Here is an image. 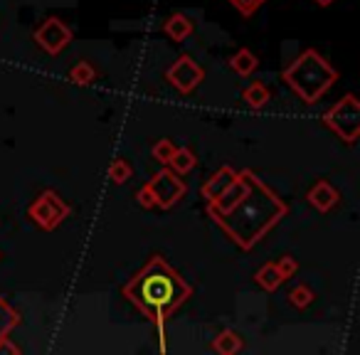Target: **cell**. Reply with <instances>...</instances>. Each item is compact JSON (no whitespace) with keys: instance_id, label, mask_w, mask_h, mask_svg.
Here are the masks:
<instances>
[{"instance_id":"cell-1","label":"cell","mask_w":360,"mask_h":355,"mask_svg":"<svg viewBox=\"0 0 360 355\" xmlns=\"http://www.w3.org/2000/svg\"><path fill=\"white\" fill-rule=\"evenodd\" d=\"M205 212L232 245L252 252L289 215V205L255 170H242L220 198L205 202Z\"/></svg>"},{"instance_id":"cell-2","label":"cell","mask_w":360,"mask_h":355,"mask_svg":"<svg viewBox=\"0 0 360 355\" xmlns=\"http://www.w3.org/2000/svg\"><path fill=\"white\" fill-rule=\"evenodd\" d=\"M121 291H124V299H129L158 328V335L163 343H165V321L193 296V286L158 254L150 257L126 281V286Z\"/></svg>"},{"instance_id":"cell-3","label":"cell","mask_w":360,"mask_h":355,"mask_svg":"<svg viewBox=\"0 0 360 355\" xmlns=\"http://www.w3.org/2000/svg\"><path fill=\"white\" fill-rule=\"evenodd\" d=\"M281 79L304 104H316L338 82V72L319 50L309 47L284 67Z\"/></svg>"},{"instance_id":"cell-4","label":"cell","mask_w":360,"mask_h":355,"mask_svg":"<svg viewBox=\"0 0 360 355\" xmlns=\"http://www.w3.org/2000/svg\"><path fill=\"white\" fill-rule=\"evenodd\" d=\"M326 129H330L338 136L343 143L353 146L360 136V101L355 99L353 91L343 96L340 101H335L328 111L323 114Z\"/></svg>"},{"instance_id":"cell-5","label":"cell","mask_w":360,"mask_h":355,"mask_svg":"<svg viewBox=\"0 0 360 355\" xmlns=\"http://www.w3.org/2000/svg\"><path fill=\"white\" fill-rule=\"evenodd\" d=\"M27 215H30V220L35 222L40 230L52 232L72 215V207L57 195V191H45L30 202Z\"/></svg>"},{"instance_id":"cell-6","label":"cell","mask_w":360,"mask_h":355,"mask_svg":"<svg viewBox=\"0 0 360 355\" xmlns=\"http://www.w3.org/2000/svg\"><path fill=\"white\" fill-rule=\"evenodd\" d=\"M146 186L150 188L155 207H160V210H170V207H175L183 198L188 195L186 181H180V175L173 173L168 165H163Z\"/></svg>"},{"instance_id":"cell-7","label":"cell","mask_w":360,"mask_h":355,"mask_svg":"<svg viewBox=\"0 0 360 355\" xmlns=\"http://www.w3.org/2000/svg\"><path fill=\"white\" fill-rule=\"evenodd\" d=\"M32 40L37 42V47H40L42 52H47L50 57H57L72 45L75 32H72V27L67 25L65 20H60V18L52 15V18H47V20L42 22L35 32H32Z\"/></svg>"},{"instance_id":"cell-8","label":"cell","mask_w":360,"mask_h":355,"mask_svg":"<svg viewBox=\"0 0 360 355\" xmlns=\"http://www.w3.org/2000/svg\"><path fill=\"white\" fill-rule=\"evenodd\" d=\"M165 82L180 94H193L205 82V70L191 55H180L165 72Z\"/></svg>"},{"instance_id":"cell-9","label":"cell","mask_w":360,"mask_h":355,"mask_svg":"<svg viewBox=\"0 0 360 355\" xmlns=\"http://www.w3.org/2000/svg\"><path fill=\"white\" fill-rule=\"evenodd\" d=\"M306 202H309L316 212L326 215V212H330L335 205H338L340 195L328 181H316L314 186L309 188V193H306Z\"/></svg>"},{"instance_id":"cell-10","label":"cell","mask_w":360,"mask_h":355,"mask_svg":"<svg viewBox=\"0 0 360 355\" xmlns=\"http://www.w3.org/2000/svg\"><path fill=\"white\" fill-rule=\"evenodd\" d=\"M235 178H237V170L232 168V165H222V168H217L215 173L207 178L205 183H202V188H200V198L205 202H210V200H215V198H220L222 193L227 191V188L235 183Z\"/></svg>"},{"instance_id":"cell-11","label":"cell","mask_w":360,"mask_h":355,"mask_svg":"<svg viewBox=\"0 0 360 355\" xmlns=\"http://www.w3.org/2000/svg\"><path fill=\"white\" fill-rule=\"evenodd\" d=\"M195 30V22L186 15V13H173L168 15V20L163 22V32L170 37L173 42H186L188 37Z\"/></svg>"},{"instance_id":"cell-12","label":"cell","mask_w":360,"mask_h":355,"mask_svg":"<svg viewBox=\"0 0 360 355\" xmlns=\"http://www.w3.org/2000/svg\"><path fill=\"white\" fill-rule=\"evenodd\" d=\"M230 70L235 72L237 77H242V79H247V77H252L257 70H259V60H257V55L252 50H247V47H242V50H237L235 55L230 57Z\"/></svg>"},{"instance_id":"cell-13","label":"cell","mask_w":360,"mask_h":355,"mask_svg":"<svg viewBox=\"0 0 360 355\" xmlns=\"http://www.w3.org/2000/svg\"><path fill=\"white\" fill-rule=\"evenodd\" d=\"M165 165H168L173 173H178L180 178H183V175H188L198 165V155H195V150H193L191 146H180V148H175V153L170 155V160Z\"/></svg>"},{"instance_id":"cell-14","label":"cell","mask_w":360,"mask_h":355,"mask_svg":"<svg viewBox=\"0 0 360 355\" xmlns=\"http://www.w3.org/2000/svg\"><path fill=\"white\" fill-rule=\"evenodd\" d=\"M242 348H245V338L232 328L222 330V333H217L215 338H212V350L220 355H235V353H240Z\"/></svg>"},{"instance_id":"cell-15","label":"cell","mask_w":360,"mask_h":355,"mask_svg":"<svg viewBox=\"0 0 360 355\" xmlns=\"http://www.w3.org/2000/svg\"><path fill=\"white\" fill-rule=\"evenodd\" d=\"M242 99H245V104L250 106V109L262 111L271 101V91H269V86L262 84V82H252V84H247L245 91H242Z\"/></svg>"},{"instance_id":"cell-16","label":"cell","mask_w":360,"mask_h":355,"mask_svg":"<svg viewBox=\"0 0 360 355\" xmlns=\"http://www.w3.org/2000/svg\"><path fill=\"white\" fill-rule=\"evenodd\" d=\"M67 77H70L72 84H77V86H89V84H94V82H96L99 72H96V67L91 65V62L79 60L75 67H72L70 72H67Z\"/></svg>"},{"instance_id":"cell-17","label":"cell","mask_w":360,"mask_h":355,"mask_svg":"<svg viewBox=\"0 0 360 355\" xmlns=\"http://www.w3.org/2000/svg\"><path fill=\"white\" fill-rule=\"evenodd\" d=\"M255 281L264 291H269V294H274V291L284 284V281H281V276H279V271H276L274 262H266V264H262V269H257V274H255Z\"/></svg>"},{"instance_id":"cell-18","label":"cell","mask_w":360,"mask_h":355,"mask_svg":"<svg viewBox=\"0 0 360 355\" xmlns=\"http://www.w3.org/2000/svg\"><path fill=\"white\" fill-rule=\"evenodd\" d=\"M18 323H20L18 311L0 296V340L8 338V335L13 333V328H18Z\"/></svg>"},{"instance_id":"cell-19","label":"cell","mask_w":360,"mask_h":355,"mask_svg":"<svg viewBox=\"0 0 360 355\" xmlns=\"http://www.w3.org/2000/svg\"><path fill=\"white\" fill-rule=\"evenodd\" d=\"M286 299H289V304L294 306V309H309L311 304H314V299H316V291L311 289L309 284H304V281H301V284H296L294 289L289 291V296H286Z\"/></svg>"},{"instance_id":"cell-20","label":"cell","mask_w":360,"mask_h":355,"mask_svg":"<svg viewBox=\"0 0 360 355\" xmlns=\"http://www.w3.org/2000/svg\"><path fill=\"white\" fill-rule=\"evenodd\" d=\"M134 178V165L129 163L126 158H114L109 165V181L114 186H124Z\"/></svg>"},{"instance_id":"cell-21","label":"cell","mask_w":360,"mask_h":355,"mask_svg":"<svg viewBox=\"0 0 360 355\" xmlns=\"http://www.w3.org/2000/svg\"><path fill=\"white\" fill-rule=\"evenodd\" d=\"M175 148H178V146H175L170 138H160V141H155V143H153L150 155H153V160H158L160 165H165L170 160V155L175 153Z\"/></svg>"},{"instance_id":"cell-22","label":"cell","mask_w":360,"mask_h":355,"mask_svg":"<svg viewBox=\"0 0 360 355\" xmlns=\"http://www.w3.org/2000/svg\"><path fill=\"white\" fill-rule=\"evenodd\" d=\"M274 266H276V271H279L281 281H289L291 276H294L296 271H299V262H296L291 254H284L281 259H276V262H274Z\"/></svg>"},{"instance_id":"cell-23","label":"cell","mask_w":360,"mask_h":355,"mask_svg":"<svg viewBox=\"0 0 360 355\" xmlns=\"http://www.w3.org/2000/svg\"><path fill=\"white\" fill-rule=\"evenodd\" d=\"M227 3H230L242 18H252L262 6H264L266 0H227Z\"/></svg>"},{"instance_id":"cell-24","label":"cell","mask_w":360,"mask_h":355,"mask_svg":"<svg viewBox=\"0 0 360 355\" xmlns=\"http://www.w3.org/2000/svg\"><path fill=\"white\" fill-rule=\"evenodd\" d=\"M136 200H139V205L143 207V210H153V207H155L153 193H150V188H148V186H143L139 193H136Z\"/></svg>"},{"instance_id":"cell-25","label":"cell","mask_w":360,"mask_h":355,"mask_svg":"<svg viewBox=\"0 0 360 355\" xmlns=\"http://www.w3.org/2000/svg\"><path fill=\"white\" fill-rule=\"evenodd\" d=\"M314 3H316L319 8H328V6H333L335 0H314Z\"/></svg>"}]
</instances>
